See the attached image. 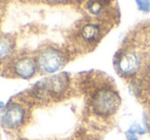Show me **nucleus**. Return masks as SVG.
Returning <instances> with one entry per match:
<instances>
[{"instance_id":"f257e3e1","label":"nucleus","mask_w":150,"mask_h":140,"mask_svg":"<svg viewBox=\"0 0 150 140\" xmlns=\"http://www.w3.org/2000/svg\"><path fill=\"white\" fill-rule=\"evenodd\" d=\"M120 104V97L117 91L110 86L99 87L91 97V107L99 117H110Z\"/></svg>"},{"instance_id":"f03ea898","label":"nucleus","mask_w":150,"mask_h":140,"mask_svg":"<svg viewBox=\"0 0 150 140\" xmlns=\"http://www.w3.org/2000/svg\"><path fill=\"white\" fill-rule=\"evenodd\" d=\"M35 60L38 70L43 74H54L60 71L67 62L64 51L52 46H47L40 50Z\"/></svg>"},{"instance_id":"7ed1b4c3","label":"nucleus","mask_w":150,"mask_h":140,"mask_svg":"<svg viewBox=\"0 0 150 140\" xmlns=\"http://www.w3.org/2000/svg\"><path fill=\"white\" fill-rule=\"evenodd\" d=\"M69 84H70V78L68 74L61 73L39 81L34 85V87L44 99H47L48 97L58 98L64 95L68 89Z\"/></svg>"},{"instance_id":"20e7f679","label":"nucleus","mask_w":150,"mask_h":140,"mask_svg":"<svg viewBox=\"0 0 150 140\" xmlns=\"http://www.w3.org/2000/svg\"><path fill=\"white\" fill-rule=\"evenodd\" d=\"M142 64L139 52L133 49L121 51L115 60V66L118 74L122 77H133L138 73Z\"/></svg>"},{"instance_id":"39448f33","label":"nucleus","mask_w":150,"mask_h":140,"mask_svg":"<svg viewBox=\"0 0 150 140\" xmlns=\"http://www.w3.org/2000/svg\"><path fill=\"white\" fill-rule=\"evenodd\" d=\"M26 109L18 102H11L4 107L0 118V123L4 128L16 130L22 127L25 123Z\"/></svg>"},{"instance_id":"423d86ee","label":"nucleus","mask_w":150,"mask_h":140,"mask_svg":"<svg viewBox=\"0 0 150 140\" xmlns=\"http://www.w3.org/2000/svg\"><path fill=\"white\" fill-rule=\"evenodd\" d=\"M37 64L36 60L32 56H21L17 58L11 64V71L13 75L18 78L24 79V80H29L32 77L35 76L37 72Z\"/></svg>"},{"instance_id":"0eeeda50","label":"nucleus","mask_w":150,"mask_h":140,"mask_svg":"<svg viewBox=\"0 0 150 140\" xmlns=\"http://www.w3.org/2000/svg\"><path fill=\"white\" fill-rule=\"evenodd\" d=\"M79 35L82 41L88 44H96L102 37L101 26L94 22H88L80 28Z\"/></svg>"},{"instance_id":"6e6552de","label":"nucleus","mask_w":150,"mask_h":140,"mask_svg":"<svg viewBox=\"0 0 150 140\" xmlns=\"http://www.w3.org/2000/svg\"><path fill=\"white\" fill-rule=\"evenodd\" d=\"M110 5V0H88L86 10L94 17H101L104 15L107 6Z\"/></svg>"},{"instance_id":"1a4fd4ad","label":"nucleus","mask_w":150,"mask_h":140,"mask_svg":"<svg viewBox=\"0 0 150 140\" xmlns=\"http://www.w3.org/2000/svg\"><path fill=\"white\" fill-rule=\"evenodd\" d=\"M15 43L6 35H0V64L7 60L13 54Z\"/></svg>"},{"instance_id":"9d476101","label":"nucleus","mask_w":150,"mask_h":140,"mask_svg":"<svg viewBox=\"0 0 150 140\" xmlns=\"http://www.w3.org/2000/svg\"><path fill=\"white\" fill-rule=\"evenodd\" d=\"M138 8L143 13L150 11V0H136Z\"/></svg>"},{"instance_id":"9b49d317","label":"nucleus","mask_w":150,"mask_h":140,"mask_svg":"<svg viewBox=\"0 0 150 140\" xmlns=\"http://www.w3.org/2000/svg\"><path fill=\"white\" fill-rule=\"evenodd\" d=\"M46 2L50 4H65V3H69L73 0H45Z\"/></svg>"},{"instance_id":"f8f14e48","label":"nucleus","mask_w":150,"mask_h":140,"mask_svg":"<svg viewBox=\"0 0 150 140\" xmlns=\"http://www.w3.org/2000/svg\"><path fill=\"white\" fill-rule=\"evenodd\" d=\"M125 136H127V140H138L136 134L133 133V132H131V131H127V134H125Z\"/></svg>"},{"instance_id":"ddd939ff","label":"nucleus","mask_w":150,"mask_h":140,"mask_svg":"<svg viewBox=\"0 0 150 140\" xmlns=\"http://www.w3.org/2000/svg\"><path fill=\"white\" fill-rule=\"evenodd\" d=\"M6 106L5 105L4 102H2V101H0V111H2V109H4V107Z\"/></svg>"},{"instance_id":"4468645a","label":"nucleus","mask_w":150,"mask_h":140,"mask_svg":"<svg viewBox=\"0 0 150 140\" xmlns=\"http://www.w3.org/2000/svg\"><path fill=\"white\" fill-rule=\"evenodd\" d=\"M149 126H150V118H149Z\"/></svg>"}]
</instances>
